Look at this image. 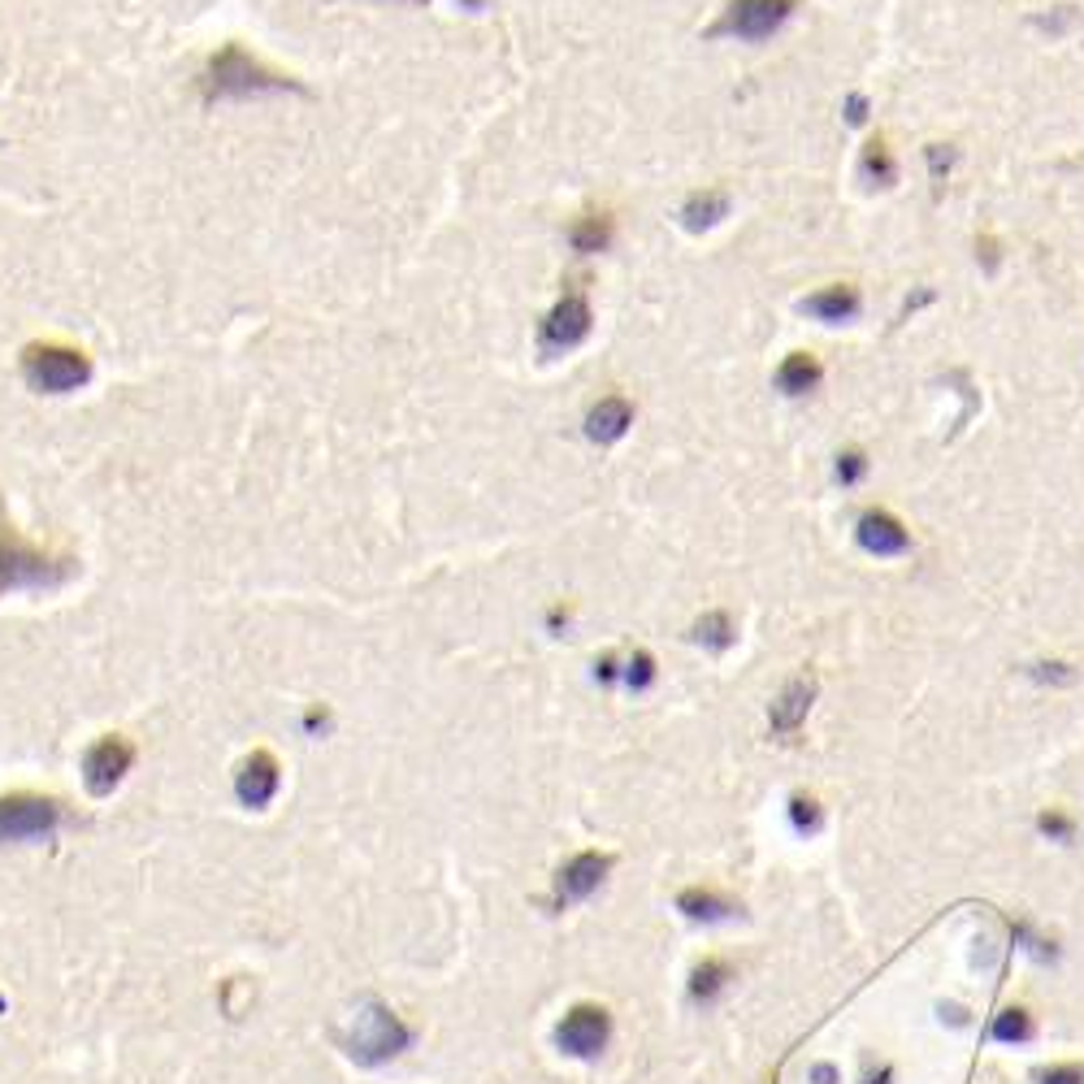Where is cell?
Segmentation results:
<instances>
[{"instance_id":"cell-1","label":"cell","mask_w":1084,"mask_h":1084,"mask_svg":"<svg viewBox=\"0 0 1084 1084\" xmlns=\"http://www.w3.org/2000/svg\"><path fill=\"white\" fill-rule=\"evenodd\" d=\"M343 1050L357 1063L373 1067V1063H386V1059L409 1050V1029L391 1006H382L378 998H364L343 1024Z\"/></svg>"},{"instance_id":"cell-2","label":"cell","mask_w":1084,"mask_h":1084,"mask_svg":"<svg viewBox=\"0 0 1084 1084\" xmlns=\"http://www.w3.org/2000/svg\"><path fill=\"white\" fill-rule=\"evenodd\" d=\"M282 87H296L287 74L269 70L265 61H257L252 52H244L239 44L221 49L208 61L205 74V92L226 101V96H260V92H282Z\"/></svg>"},{"instance_id":"cell-3","label":"cell","mask_w":1084,"mask_h":1084,"mask_svg":"<svg viewBox=\"0 0 1084 1084\" xmlns=\"http://www.w3.org/2000/svg\"><path fill=\"white\" fill-rule=\"evenodd\" d=\"M798 0H729L708 31L712 40H742V44H764L794 18Z\"/></svg>"},{"instance_id":"cell-4","label":"cell","mask_w":1084,"mask_h":1084,"mask_svg":"<svg viewBox=\"0 0 1084 1084\" xmlns=\"http://www.w3.org/2000/svg\"><path fill=\"white\" fill-rule=\"evenodd\" d=\"M61 825V803L40 794H4L0 798V842L49 837Z\"/></svg>"},{"instance_id":"cell-5","label":"cell","mask_w":1084,"mask_h":1084,"mask_svg":"<svg viewBox=\"0 0 1084 1084\" xmlns=\"http://www.w3.org/2000/svg\"><path fill=\"white\" fill-rule=\"evenodd\" d=\"M65 568H52V560L31 547L22 534L0 525V590H18V586H40V581H56Z\"/></svg>"},{"instance_id":"cell-6","label":"cell","mask_w":1084,"mask_h":1084,"mask_svg":"<svg viewBox=\"0 0 1084 1084\" xmlns=\"http://www.w3.org/2000/svg\"><path fill=\"white\" fill-rule=\"evenodd\" d=\"M22 369H27V378H31V386H40V391H74L79 382H87V357L83 352H70V348H27V357H22Z\"/></svg>"},{"instance_id":"cell-7","label":"cell","mask_w":1084,"mask_h":1084,"mask_svg":"<svg viewBox=\"0 0 1084 1084\" xmlns=\"http://www.w3.org/2000/svg\"><path fill=\"white\" fill-rule=\"evenodd\" d=\"M608 1033H612V1015L603 1006H595V1002H581L560 1020L556 1045L565 1054H572V1059H595L608 1045Z\"/></svg>"},{"instance_id":"cell-8","label":"cell","mask_w":1084,"mask_h":1084,"mask_svg":"<svg viewBox=\"0 0 1084 1084\" xmlns=\"http://www.w3.org/2000/svg\"><path fill=\"white\" fill-rule=\"evenodd\" d=\"M855 543H859V551H868V556H877V560L911 556V547H916L911 529L894 517L889 508H868V513H859V520H855Z\"/></svg>"},{"instance_id":"cell-9","label":"cell","mask_w":1084,"mask_h":1084,"mask_svg":"<svg viewBox=\"0 0 1084 1084\" xmlns=\"http://www.w3.org/2000/svg\"><path fill=\"white\" fill-rule=\"evenodd\" d=\"M131 760H135V746H131L126 737H117V733L92 742V751L83 755L87 789H92V794H113V785L131 773Z\"/></svg>"},{"instance_id":"cell-10","label":"cell","mask_w":1084,"mask_h":1084,"mask_svg":"<svg viewBox=\"0 0 1084 1084\" xmlns=\"http://www.w3.org/2000/svg\"><path fill=\"white\" fill-rule=\"evenodd\" d=\"M798 312L812 317V321H820V326H846V321H855L864 312V291L855 282H828L820 291L803 296Z\"/></svg>"},{"instance_id":"cell-11","label":"cell","mask_w":1084,"mask_h":1084,"mask_svg":"<svg viewBox=\"0 0 1084 1084\" xmlns=\"http://www.w3.org/2000/svg\"><path fill=\"white\" fill-rule=\"evenodd\" d=\"M608 868H612V859H608V855H599V850H581V855H572L565 868H560V877H556V902H560V907H568V902H577V898L595 894Z\"/></svg>"},{"instance_id":"cell-12","label":"cell","mask_w":1084,"mask_h":1084,"mask_svg":"<svg viewBox=\"0 0 1084 1084\" xmlns=\"http://www.w3.org/2000/svg\"><path fill=\"white\" fill-rule=\"evenodd\" d=\"M816 672H798V677H789L785 681V690L776 694L773 712H768V721H773V733H794L798 724L807 721V712H812V703H816Z\"/></svg>"},{"instance_id":"cell-13","label":"cell","mask_w":1084,"mask_h":1084,"mask_svg":"<svg viewBox=\"0 0 1084 1084\" xmlns=\"http://www.w3.org/2000/svg\"><path fill=\"white\" fill-rule=\"evenodd\" d=\"M586 334H590V304H586V296H581V291H568L565 300L556 304V312L547 317L543 339H547V348H551V352H560V348L581 343Z\"/></svg>"},{"instance_id":"cell-14","label":"cell","mask_w":1084,"mask_h":1084,"mask_svg":"<svg viewBox=\"0 0 1084 1084\" xmlns=\"http://www.w3.org/2000/svg\"><path fill=\"white\" fill-rule=\"evenodd\" d=\"M820 382H825V364H820V357H812V352H789L785 361L776 364V391L789 395V400L812 395Z\"/></svg>"},{"instance_id":"cell-15","label":"cell","mask_w":1084,"mask_h":1084,"mask_svg":"<svg viewBox=\"0 0 1084 1084\" xmlns=\"http://www.w3.org/2000/svg\"><path fill=\"white\" fill-rule=\"evenodd\" d=\"M629 425H633V404L624 395H603L586 416V434L595 443H617Z\"/></svg>"},{"instance_id":"cell-16","label":"cell","mask_w":1084,"mask_h":1084,"mask_svg":"<svg viewBox=\"0 0 1084 1084\" xmlns=\"http://www.w3.org/2000/svg\"><path fill=\"white\" fill-rule=\"evenodd\" d=\"M859 178L868 183V187H877V192H889V187H898V156L889 148V140L885 135H868V144H864V153H859Z\"/></svg>"},{"instance_id":"cell-17","label":"cell","mask_w":1084,"mask_h":1084,"mask_svg":"<svg viewBox=\"0 0 1084 1084\" xmlns=\"http://www.w3.org/2000/svg\"><path fill=\"white\" fill-rule=\"evenodd\" d=\"M273 789H278V760H273L269 751H257V755L239 768V798H244L248 807H265V803L273 798Z\"/></svg>"},{"instance_id":"cell-18","label":"cell","mask_w":1084,"mask_h":1084,"mask_svg":"<svg viewBox=\"0 0 1084 1084\" xmlns=\"http://www.w3.org/2000/svg\"><path fill=\"white\" fill-rule=\"evenodd\" d=\"M729 192L724 187H703V192H690L685 196V205H681V221H685V230H712V226H721L724 217H729Z\"/></svg>"},{"instance_id":"cell-19","label":"cell","mask_w":1084,"mask_h":1084,"mask_svg":"<svg viewBox=\"0 0 1084 1084\" xmlns=\"http://www.w3.org/2000/svg\"><path fill=\"white\" fill-rule=\"evenodd\" d=\"M677 907L690 916V920H708V925H716V920H729L737 907L724 898V894H716V889H685L681 898H677Z\"/></svg>"},{"instance_id":"cell-20","label":"cell","mask_w":1084,"mask_h":1084,"mask_svg":"<svg viewBox=\"0 0 1084 1084\" xmlns=\"http://www.w3.org/2000/svg\"><path fill=\"white\" fill-rule=\"evenodd\" d=\"M690 638H694V642H703V647H712V651H729V647L737 642V624H733V617H729V612H708V617L694 620Z\"/></svg>"},{"instance_id":"cell-21","label":"cell","mask_w":1084,"mask_h":1084,"mask_svg":"<svg viewBox=\"0 0 1084 1084\" xmlns=\"http://www.w3.org/2000/svg\"><path fill=\"white\" fill-rule=\"evenodd\" d=\"M989 1033H993V1041H1002V1045H1024V1041H1033L1036 1029H1033V1015L1024 1006H1002Z\"/></svg>"},{"instance_id":"cell-22","label":"cell","mask_w":1084,"mask_h":1084,"mask_svg":"<svg viewBox=\"0 0 1084 1084\" xmlns=\"http://www.w3.org/2000/svg\"><path fill=\"white\" fill-rule=\"evenodd\" d=\"M729 981H733V968H729L724 959H703V963L690 972V993H694L699 1002H712Z\"/></svg>"},{"instance_id":"cell-23","label":"cell","mask_w":1084,"mask_h":1084,"mask_svg":"<svg viewBox=\"0 0 1084 1084\" xmlns=\"http://www.w3.org/2000/svg\"><path fill=\"white\" fill-rule=\"evenodd\" d=\"M1029 22H1033L1041 35H1050V40H1063V35H1072V31L1081 27V9H1076V4H1054L1050 13H1033Z\"/></svg>"},{"instance_id":"cell-24","label":"cell","mask_w":1084,"mask_h":1084,"mask_svg":"<svg viewBox=\"0 0 1084 1084\" xmlns=\"http://www.w3.org/2000/svg\"><path fill=\"white\" fill-rule=\"evenodd\" d=\"M954 161H959V148H954V144H925V165H929V183H932V196H937V200H941V192H946V183H950Z\"/></svg>"},{"instance_id":"cell-25","label":"cell","mask_w":1084,"mask_h":1084,"mask_svg":"<svg viewBox=\"0 0 1084 1084\" xmlns=\"http://www.w3.org/2000/svg\"><path fill=\"white\" fill-rule=\"evenodd\" d=\"M868 468H873V461H868L864 447H842V452L833 456V482H837V486H859V482L868 477Z\"/></svg>"},{"instance_id":"cell-26","label":"cell","mask_w":1084,"mask_h":1084,"mask_svg":"<svg viewBox=\"0 0 1084 1084\" xmlns=\"http://www.w3.org/2000/svg\"><path fill=\"white\" fill-rule=\"evenodd\" d=\"M608 239H612V217H581L577 226H572V244L581 248V252H599V248H608Z\"/></svg>"},{"instance_id":"cell-27","label":"cell","mask_w":1084,"mask_h":1084,"mask_svg":"<svg viewBox=\"0 0 1084 1084\" xmlns=\"http://www.w3.org/2000/svg\"><path fill=\"white\" fill-rule=\"evenodd\" d=\"M789 825H794V833H803V837L820 833V803L812 794H794L789 798Z\"/></svg>"},{"instance_id":"cell-28","label":"cell","mask_w":1084,"mask_h":1084,"mask_svg":"<svg viewBox=\"0 0 1084 1084\" xmlns=\"http://www.w3.org/2000/svg\"><path fill=\"white\" fill-rule=\"evenodd\" d=\"M1029 677H1033L1036 685H1072L1076 681V669L1067 664V660H1036V664H1029Z\"/></svg>"},{"instance_id":"cell-29","label":"cell","mask_w":1084,"mask_h":1084,"mask_svg":"<svg viewBox=\"0 0 1084 1084\" xmlns=\"http://www.w3.org/2000/svg\"><path fill=\"white\" fill-rule=\"evenodd\" d=\"M1036 833H1041V837H1050V842H1072L1076 825H1072V816H1067V812H1054V807H1050V812H1041V816H1036Z\"/></svg>"},{"instance_id":"cell-30","label":"cell","mask_w":1084,"mask_h":1084,"mask_svg":"<svg viewBox=\"0 0 1084 1084\" xmlns=\"http://www.w3.org/2000/svg\"><path fill=\"white\" fill-rule=\"evenodd\" d=\"M977 265H981L984 273H998L1002 269V239L998 235H977Z\"/></svg>"},{"instance_id":"cell-31","label":"cell","mask_w":1084,"mask_h":1084,"mask_svg":"<svg viewBox=\"0 0 1084 1084\" xmlns=\"http://www.w3.org/2000/svg\"><path fill=\"white\" fill-rule=\"evenodd\" d=\"M842 117H846V126H868V117H873V101H868L864 92H850V96L842 101Z\"/></svg>"},{"instance_id":"cell-32","label":"cell","mask_w":1084,"mask_h":1084,"mask_svg":"<svg viewBox=\"0 0 1084 1084\" xmlns=\"http://www.w3.org/2000/svg\"><path fill=\"white\" fill-rule=\"evenodd\" d=\"M1036 1081L1041 1084H1084V1067L1081 1063H1054V1067H1045Z\"/></svg>"},{"instance_id":"cell-33","label":"cell","mask_w":1084,"mask_h":1084,"mask_svg":"<svg viewBox=\"0 0 1084 1084\" xmlns=\"http://www.w3.org/2000/svg\"><path fill=\"white\" fill-rule=\"evenodd\" d=\"M651 681H655V660H651L647 651H638V655L629 660V685L642 690V685H651Z\"/></svg>"},{"instance_id":"cell-34","label":"cell","mask_w":1084,"mask_h":1084,"mask_svg":"<svg viewBox=\"0 0 1084 1084\" xmlns=\"http://www.w3.org/2000/svg\"><path fill=\"white\" fill-rule=\"evenodd\" d=\"M929 304H937V291H932V287H916V291L902 300V312H898V317L907 321V317H916V312L929 309Z\"/></svg>"},{"instance_id":"cell-35","label":"cell","mask_w":1084,"mask_h":1084,"mask_svg":"<svg viewBox=\"0 0 1084 1084\" xmlns=\"http://www.w3.org/2000/svg\"><path fill=\"white\" fill-rule=\"evenodd\" d=\"M807 1076H812V1084H837V1081H842V1072H837L833 1063H812V1072H807Z\"/></svg>"},{"instance_id":"cell-36","label":"cell","mask_w":1084,"mask_h":1084,"mask_svg":"<svg viewBox=\"0 0 1084 1084\" xmlns=\"http://www.w3.org/2000/svg\"><path fill=\"white\" fill-rule=\"evenodd\" d=\"M937 1011H941V1020H950V1024H954V1029H963V1024H968V1011H963V1006H954V1002H950V1006H946V1002H941V1006H937Z\"/></svg>"},{"instance_id":"cell-37","label":"cell","mask_w":1084,"mask_h":1084,"mask_svg":"<svg viewBox=\"0 0 1084 1084\" xmlns=\"http://www.w3.org/2000/svg\"><path fill=\"white\" fill-rule=\"evenodd\" d=\"M889 1081H894V1072H889V1067H880V1072L868 1084H889Z\"/></svg>"}]
</instances>
